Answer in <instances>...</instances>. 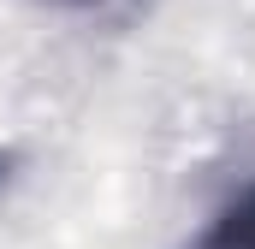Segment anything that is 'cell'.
<instances>
[{
    "instance_id": "cell-1",
    "label": "cell",
    "mask_w": 255,
    "mask_h": 249,
    "mask_svg": "<svg viewBox=\"0 0 255 249\" xmlns=\"http://www.w3.org/2000/svg\"><path fill=\"white\" fill-rule=\"evenodd\" d=\"M184 249H255V184L238 190Z\"/></svg>"
},
{
    "instance_id": "cell-2",
    "label": "cell",
    "mask_w": 255,
    "mask_h": 249,
    "mask_svg": "<svg viewBox=\"0 0 255 249\" xmlns=\"http://www.w3.org/2000/svg\"><path fill=\"white\" fill-rule=\"evenodd\" d=\"M6 172H12V154H0V184H6Z\"/></svg>"
},
{
    "instance_id": "cell-3",
    "label": "cell",
    "mask_w": 255,
    "mask_h": 249,
    "mask_svg": "<svg viewBox=\"0 0 255 249\" xmlns=\"http://www.w3.org/2000/svg\"><path fill=\"white\" fill-rule=\"evenodd\" d=\"M77 6H89V0H77Z\"/></svg>"
}]
</instances>
